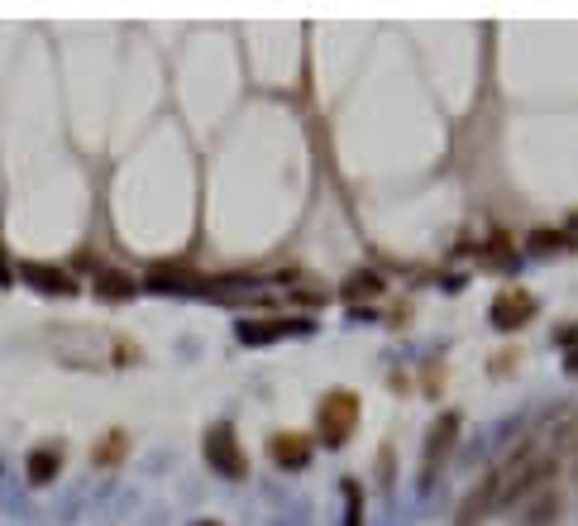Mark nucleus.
I'll list each match as a JSON object with an SVG mask.
<instances>
[{
	"label": "nucleus",
	"instance_id": "obj_1",
	"mask_svg": "<svg viewBox=\"0 0 578 526\" xmlns=\"http://www.w3.org/2000/svg\"><path fill=\"white\" fill-rule=\"evenodd\" d=\"M201 455H206V464H211V474H220V479H244V474H249V455H244V445H239L230 421L206 426Z\"/></svg>",
	"mask_w": 578,
	"mask_h": 526
},
{
	"label": "nucleus",
	"instance_id": "obj_2",
	"mask_svg": "<svg viewBox=\"0 0 578 526\" xmlns=\"http://www.w3.org/2000/svg\"><path fill=\"white\" fill-rule=\"evenodd\" d=\"M316 426H321L325 445L340 450L344 440L354 436V426H359V397L349 393V388H330L321 402V412H316Z\"/></svg>",
	"mask_w": 578,
	"mask_h": 526
},
{
	"label": "nucleus",
	"instance_id": "obj_3",
	"mask_svg": "<svg viewBox=\"0 0 578 526\" xmlns=\"http://www.w3.org/2000/svg\"><path fill=\"white\" fill-rule=\"evenodd\" d=\"M536 311H540V302L526 292V287H502V292L493 297L488 321H493L497 330H521V326H531V321H536Z\"/></svg>",
	"mask_w": 578,
	"mask_h": 526
},
{
	"label": "nucleus",
	"instance_id": "obj_4",
	"mask_svg": "<svg viewBox=\"0 0 578 526\" xmlns=\"http://www.w3.org/2000/svg\"><path fill=\"white\" fill-rule=\"evenodd\" d=\"M144 287H149V292H158V297H211V278L187 273V268H168V263L149 268Z\"/></svg>",
	"mask_w": 578,
	"mask_h": 526
},
{
	"label": "nucleus",
	"instance_id": "obj_5",
	"mask_svg": "<svg viewBox=\"0 0 578 526\" xmlns=\"http://www.w3.org/2000/svg\"><path fill=\"white\" fill-rule=\"evenodd\" d=\"M454 440H459V412H440V417H435V426H430V436H426V455H421V483H430V479H435V469L450 460Z\"/></svg>",
	"mask_w": 578,
	"mask_h": 526
},
{
	"label": "nucleus",
	"instance_id": "obj_6",
	"mask_svg": "<svg viewBox=\"0 0 578 526\" xmlns=\"http://www.w3.org/2000/svg\"><path fill=\"white\" fill-rule=\"evenodd\" d=\"M20 278H24L29 287H39L43 297H77V292H82V283H77L67 268H58V263L24 259V263H20Z\"/></svg>",
	"mask_w": 578,
	"mask_h": 526
},
{
	"label": "nucleus",
	"instance_id": "obj_7",
	"mask_svg": "<svg viewBox=\"0 0 578 526\" xmlns=\"http://www.w3.org/2000/svg\"><path fill=\"white\" fill-rule=\"evenodd\" d=\"M239 345H273L282 335H311V321H287V316H254L235 326Z\"/></svg>",
	"mask_w": 578,
	"mask_h": 526
},
{
	"label": "nucleus",
	"instance_id": "obj_8",
	"mask_svg": "<svg viewBox=\"0 0 578 526\" xmlns=\"http://www.w3.org/2000/svg\"><path fill=\"white\" fill-rule=\"evenodd\" d=\"M311 436H301V431H278V436H268V460L278 464V469H287V474H297V469H306L311 464Z\"/></svg>",
	"mask_w": 578,
	"mask_h": 526
},
{
	"label": "nucleus",
	"instance_id": "obj_9",
	"mask_svg": "<svg viewBox=\"0 0 578 526\" xmlns=\"http://www.w3.org/2000/svg\"><path fill=\"white\" fill-rule=\"evenodd\" d=\"M63 445L58 440H48V445H34L29 450V460H24V474H29V483L34 488H43V483H53L58 474H63Z\"/></svg>",
	"mask_w": 578,
	"mask_h": 526
},
{
	"label": "nucleus",
	"instance_id": "obj_10",
	"mask_svg": "<svg viewBox=\"0 0 578 526\" xmlns=\"http://www.w3.org/2000/svg\"><path fill=\"white\" fill-rule=\"evenodd\" d=\"M91 287H96V297H101V302H129V297L139 292V283H134L129 273H120V268H96Z\"/></svg>",
	"mask_w": 578,
	"mask_h": 526
},
{
	"label": "nucleus",
	"instance_id": "obj_11",
	"mask_svg": "<svg viewBox=\"0 0 578 526\" xmlns=\"http://www.w3.org/2000/svg\"><path fill=\"white\" fill-rule=\"evenodd\" d=\"M493 498H497V469H493V474H483V483H478L469 498H464L459 526H478V522H483V517H488V507H493Z\"/></svg>",
	"mask_w": 578,
	"mask_h": 526
},
{
	"label": "nucleus",
	"instance_id": "obj_12",
	"mask_svg": "<svg viewBox=\"0 0 578 526\" xmlns=\"http://www.w3.org/2000/svg\"><path fill=\"white\" fill-rule=\"evenodd\" d=\"M387 292V283H383V273H373V268H359V273H349L344 278V287H340V297L344 302H373V297H383Z\"/></svg>",
	"mask_w": 578,
	"mask_h": 526
},
{
	"label": "nucleus",
	"instance_id": "obj_13",
	"mask_svg": "<svg viewBox=\"0 0 578 526\" xmlns=\"http://www.w3.org/2000/svg\"><path fill=\"white\" fill-rule=\"evenodd\" d=\"M125 450H129V431L115 426V431H106L101 445H91V464H96V469H115V464L125 460Z\"/></svg>",
	"mask_w": 578,
	"mask_h": 526
},
{
	"label": "nucleus",
	"instance_id": "obj_14",
	"mask_svg": "<svg viewBox=\"0 0 578 526\" xmlns=\"http://www.w3.org/2000/svg\"><path fill=\"white\" fill-rule=\"evenodd\" d=\"M531 254H574L578 240L569 230H531Z\"/></svg>",
	"mask_w": 578,
	"mask_h": 526
},
{
	"label": "nucleus",
	"instance_id": "obj_15",
	"mask_svg": "<svg viewBox=\"0 0 578 526\" xmlns=\"http://www.w3.org/2000/svg\"><path fill=\"white\" fill-rule=\"evenodd\" d=\"M344 526H364V488L344 479Z\"/></svg>",
	"mask_w": 578,
	"mask_h": 526
},
{
	"label": "nucleus",
	"instance_id": "obj_16",
	"mask_svg": "<svg viewBox=\"0 0 578 526\" xmlns=\"http://www.w3.org/2000/svg\"><path fill=\"white\" fill-rule=\"evenodd\" d=\"M478 263H483V268H516V254L507 249V240H493L478 254Z\"/></svg>",
	"mask_w": 578,
	"mask_h": 526
},
{
	"label": "nucleus",
	"instance_id": "obj_17",
	"mask_svg": "<svg viewBox=\"0 0 578 526\" xmlns=\"http://www.w3.org/2000/svg\"><path fill=\"white\" fill-rule=\"evenodd\" d=\"M550 512H559V498H540V503H536V512H531V517H526V522H531V526L550 522Z\"/></svg>",
	"mask_w": 578,
	"mask_h": 526
},
{
	"label": "nucleus",
	"instance_id": "obj_18",
	"mask_svg": "<svg viewBox=\"0 0 578 526\" xmlns=\"http://www.w3.org/2000/svg\"><path fill=\"white\" fill-rule=\"evenodd\" d=\"M555 345H564V350H578V326L555 330Z\"/></svg>",
	"mask_w": 578,
	"mask_h": 526
},
{
	"label": "nucleus",
	"instance_id": "obj_19",
	"mask_svg": "<svg viewBox=\"0 0 578 526\" xmlns=\"http://www.w3.org/2000/svg\"><path fill=\"white\" fill-rule=\"evenodd\" d=\"M10 278H15V268H10V259H5V249H0V287H10Z\"/></svg>",
	"mask_w": 578,
	"mask_h": 526
},
{
	"label": "nucleus",
	"instance_id": "obj_20",
	"mask_svg": "<svg viewBox=\"0 0 578 526\" xmlns=\"http://www.w3.org/2000/svg\"><path fill=\"white\" fill-rule=\"evenodd\" d=\"M564 369H569V373L578 378V350H569V359H564Z\"/></svg>",
	"mask_w": 578,
	"mask_h": 526
},
{
	"label": "nucleus",
	"instance_id": "obj_21",
	"mask_svg": "<svg viewBox=\"0 0 578 526\" xmlns=\"http://www.w3.org/2000/svg\"><path fill=\"white\" fill-rule=\"evenodd\" d=\"M569 230H578V211H574V216H569Z\"/></svg>",
	"mask_w": 578,
	"mask_h": 526
},
{
	"label": "nucleus",
	"instance_id": "obj_22",
	"mask_svg": "<svg viewBox=\"0 0 578 526\" xmlns=\"http://www.w3.org/2000/svg\"><path fill=\"white\" fill-rule=\"evenodd\" d=\"M192 526H220V522H211V517H206V522H192Z\"/></svg>",
	"mask_w": 578,
	"mask_h": 526
}]
</instances>
